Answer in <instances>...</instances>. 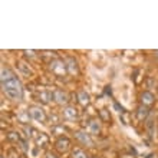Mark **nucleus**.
Here are the masks:
<instances>
[{"label": "nucleus", "mask_w": 158, "mask_h": 158, "mask_svg": "<svg viewBox=\"0 0 158 158\" xmlns=\"http://www.w3.org/2000/svg\"><path fill=\"white\" fill-rule=\"evenodd\" d=\"M2 91L6 94L7 98L13 101H20L22 96H23V88H22V83L19 81L13 71H10L9 68L3 66L2 68Z\"/></svg>", "instance_id": "f257e3e1"}, {"label": "nucleus", "mask_w": 158, "mask_h": 158, "mask_svg": "<svg viewBox=\"0 0 158 158\" xmlns=\"http://www.w3.org/2000/svg\"><path fill=\"white\" fill-rule=\"evenodd\" d=\"M49 69L50 72L53 73L55 76L58 78H62V76L68 75V68H66V63L63 62L62 59H52L49 62Z\"/></svg>", "instance_id": "f03ea898"}, {"label": "nucleus", "mask_w": 158, "mask_h": 158, "mask_svg": "<svg viewBox=\"0 0 158 158\" xmlns=\"http://www.w3.org/2000/svg\"><path fill=\"white\" fill-rule=\"evenodd\" d=\"M27 114H29L30 119L36 121V122H46L48 119V115L40 106H36V105H32L27 108Z\"/></svg>", "instance_id": "7ed1b4c3"}, {"label": "nucleus", "mask_w": 158, "mask_h": 158, "mask_svg": "<svg viewBox=\"0 0 158 158\" xmlns=\"http://www.w3.org/2000/svg\"><path fill=\"white\" fill-rule=\"evenodd\" d=\"M52 101H55L58 105H66L69 102V95L63 89H55L52 92Z\"/></svg>", "instance_id": "20e7f679"}, {"label": "nucleus", "mask_w": 158, "mask_h": 158, "mask_svg": "<svg viewBox=\"0 0 158 158\" xmlns=\"http://www.w3.org/2000/svg\"><path fill=\"white\" fill-rule=\"evenodd\" d=\"M55 148H56V151L58 152H60V154H65V152H68L69 151V148H71V139L68 137H60L56 139V142H55Z\"/></svg>", "instance_id": "39448f33"}, {"label": "nucleus", "mask_w": 158, "mask_h": 158, "mask_svg": "<svg viewBox=\"0 0 158 158\" xmlns=\"http://www.w3.org/2000/svg\"><path fill=\"white\" fill-rule=\"evenodd\" d=\"M63 118L68 121H75L79 118V111L75 108V106H71V105H68L63 108Z\"/></svg>", "instance_id": "423d86ee"}, {"label": "nucleus", "mask_w": 158, "mask_h": 158, "mask_svg": "<svg viewBox=\"0 0 158 158\" xmlns=\"http://www.w3.org/2000/svg\"><path fill=\"white\" fill-rule=\"evenodd\" d=\"M76 139H78L79 142H82L83 145H88V147H94V139L91 138V135L88 132H83V131H78V132L75 134Z\"/></svg>", "instance_id": "0eeeda50"}, {"label": "nucleus", "mask_w": 158, "mask_h": 158, "mask_svg": "<svg viewBox=\"0 0 158 158\" xmlns=\"http://www.w3.org/2000/svg\"><path fill=\"white\" fill-rule=\"evenodd\" d=\"M65 63H66L68 73H69V75H78V72H79V66H78V62H76V59H75V58H72V56H69V58H66Z\"/></svg>", "instance_id": "6e6552de"}, {"label": "nucleus", "mask_w": 158, "mask_h": 158, "mask_svg": "<svg viewBox=\"0 0 158 158\" xmlns=\"http://www.w3.org/2000/svg\"><path fill=\"white\" fill-rule=\"evenodd\" d=\"M36 99H38L40 104H43V105L49 104L50 99H52V92L46 91V89H40V91L36 94Z\"/></svg>", "instance_id": "1a4fd4ad"}, {"label": "nucleus", "mask_w": 158, "mask_h": 158, "mask_svg": "<svg viewBox=\"0 0 158 158\" xmlns=\"http://www.w3.org/2000/svg\"><path fill=\"white\" fill-rule=\"evenodd\" d=\"M154 102H155V96L152 92L145 91L141 94V105H144V106H151Z\"/></svg>", "instance_id": "9d476101"}, {"label": "nucleus", "mask_w": 158, "mask_h": 158, "mask_svg": "<svg viewBox=\"0 0 158 158\" xmlns=\"http://www.w3.org/2000/svg\"><path fill=\"white\" fill-rule=\"evenodd\" d=\"M76 98H78V102L82 105V106H88V105H89V102H91V96H89V94H88L86 91H83V89L78 91Z\"/></svg>", "instance_id": "9b49d317"}, {"label": "nucleus", "mask_w": 158, "mask_h": 158, "mask_svg": "<svg viewBox=\"0 0 158 158\" xmlns=\"http://www.w3.org/2000/svg\"><path fill=\"white\" fill-rule=\"evenodd\" d=\"M135 115H137L138 121H145L148 118V115H150V109H148V106L139 105L137 108V111H135Z\"/></svg>", "instance_id": "f8f14e48"}, {"label": "nucleus", "mask_w": 158, "mask_h": 158, "mask_svg": "<svg viewBox=\"0 0 158 158\" xmlns=\"http://www.w3.org/2000/svg\"><path fill=\"white\" fill-rule=\"evenodd\" d=\"M88 129H89V132H92V134H98L101 131L99 122L96 119H89L88 121Z\"/></svg>", "instance_id": "ddd939ff"}, {"label": "nucleus", "mask_w": 158, "mask_h": 158, "mask_svg": "<svg viewBox=\"0 0 158 158\" xmlns=\"http://www.w3.org/2000/svg\"><path fill=\"white\" fill-rule=\"evenodd\" d=\"M35 142H36V145H38V147H45V145H48V142H49V138H48V135H45L43 132H40L38 137H36Z\"/></svg>", "instance_id": "4468645a"}, {"label": "nucleus", "mask_w": 158, "mask_h": 158, "mask_svg": "<svg viewBox=\"0 0 158 158\" xmlns=\"http://www.w3.org/2000/svg\"><path fill=\"white\" fill-rule=\"evenodd\" d=\"M25 132H26V138H29V139H36V137L40 134L38 129L32 128V127H25Z\"/></svg>", "instance_id": "2eb2a0df"}, {"label": "nucleus", "mask_w": 158, "mask_h": 158, "mask_svg": "<svg viewBox=\"0 0 158 158\" xmlns=\"http://www.w3.org/2000/svg\"><path fill=\"white\" fill-rule=\"evenodd\" d=\"M7 139L10 142H15V144H19V142L22 141L20 135H19V132H16V131H10V132H7Z\"/></svg>", "instance_id": "dca6fc26"}, {"label": "nucleus", "mask_w": 158, "mask_h": 158, "mask_svg": "<svg viewBox=\"0 0 158 158\" xmlns=\"http://www.w3.org/2000/svg\"><path fill=\"white\" fill-rule=\"evenodd\" d=\"M71 157L72 158H89V155H88L86 152L82 150V148H75V150L72 151Z\"/></svg>", "instance_id": "f3484780"}, {"label": "nucleus", "mask_w": 158, "mask_h": 158, "mask_svg": "<svg viewBox=\"0 0 158 158\" xmlns=\"http://www.w3.org/2000/svg\"><path fill=\"white\" fill-rule=\"evenodd\" d=\"M19 69H20V72L23 73V75H26V76H29V75H32L33 72H32V69L29 68V65L27 63H25V62H19Z\"/></svg>", "instance_id": "a211bd4d"}, {"label": "nucleus", "mask_w": 158, "mask_h": 158, "mask_svg": "<svg viewBox=\"0 0 158 158\" xmlns=\"http://www.w3.org/2000/svg\"><path fill=\"white\" fill-rule=\"evenodd\" d=\"M99 119L102 122H111V115H109V111L106 109H101L99 111Z\"/></svg>", "instance_id": "6ab92c4d"}, {"label": "nucleus", "mask_w": 158, "mask_h": 158, "mask_svg": "<svg viewBox=\"0 0 158 158\" xmlns=\"http://www.w3.org/2000/svg\"><path fill=\"white\" fill-rule=\"evenodd\" d=\"M19 119H20L23 124H27V122L30 121V117H29V114H27V111H25L22 115H19Z\"/></svg>", "instance_id": "aec40b11"}, {"label": "nucleus", "mask_w": 158, "mask_h": 158, "mask_svg": "<svg viewBox=\"0 0 158 158\" xmlns=\"http://www.w3.org/2000/svg\"><path fill=\"white\" fill-rule=\"evenodd\" d=\"M147 128H148V131H150V134L154 132V121L150 119L148 122H147Z\"/></svg>", "instance_id": "412c9836"}, {"label": "nucleus", "mask_w": 158, "mask_h": 158, "mask_svg": "<svg viewBox=\"0 0 158 158\" xmlns=\"http://www.w3.org/2000/svg\"><path fill=\"white\" fill-rule=\"evenodd\" d=\"M23 53H25L26 56H29V58H33V56H36V52H35V50H23Z\"/></svg>", "instance_id": "4be33fe9"}, {"label": "nucleus", "mask_w": 158, "mask_h": 158, "mask_svg": "<svg viewBox=\"0 0 158 158\" xmlns=\"http://www.w3.org/2000/svg\"><path fill=\"white\" fill-rule=\"evenodd\" d=\"M45 158H58L56 157V155L53 154V152H48V154H46V157Z\"/></svg>", "instance_id": "5701e85b"}, {"label": "nucleus", "mask_w": 158, "mask_h": 158, "mask_svg": "<svg viewBox=\"0 0 158 158\" xmlns=\"http://www.w3.org/2000/svg\"><path fill=\"white\" fill-rule=\"evenodd\" d=\"M155 55H157V56H158V50H155Z\"/></svg>", "instance_id": "b1692460"}]
</instances>
